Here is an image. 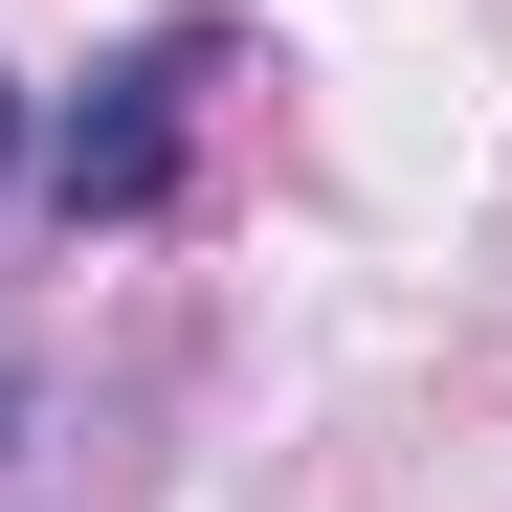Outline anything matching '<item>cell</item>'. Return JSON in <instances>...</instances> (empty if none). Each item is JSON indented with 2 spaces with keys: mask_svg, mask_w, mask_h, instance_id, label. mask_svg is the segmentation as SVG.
<instances>
[{
  "mask_svg": "<svg viewBox=\"0 0 512 512\" xmlns=\"http://www.w3.org/2000/svg\"><path fill=\"white\" fill-rule=\"evenodd\" d=\"M201 90H223V23H156V45H112L90 90H67L45 201H67V223H156V201H179V134H201Z\"/></svg>",
  "mask_w": 512,
  "mask_h": 512,
  "instance_id": "6da1fadb",
  "label": "cell"
},
{
  "mask_svg": "<svg viewBox=\"0 0 512 512\" xmlns=\"http://www.w3.org/2000/svg\"><path fill=\"white\" fill-rule=\"evenodd\" d=\"M0 179H23V90H0Z\"/></svg>",
  "mask_w": 512,
  "mask_h": 512,
  "instance_id": "7a4b0ae2",
  "label": "cell"
}]
</instances>
